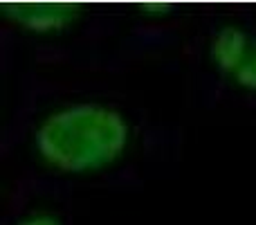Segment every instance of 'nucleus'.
<instances>
[{"mask_svg": "<svg viewBox=\"0 0 256 225\" xmlns=\"http://www.w3.org/2000/svg\"><path fill=\"white\" fill-rule=\"evenodd\" d=\"M132 140L130 119L104 102H66L32 128V151L54 173H92L112 167Z\"/></svg>", "mask_w": 256, "mask_h": 225, "instance_id": "nucleus-1", "label": "nucleus"}, {"mask_svg": "<svg viewBox=\"0 0 256 225\" xmlns=\"http://www.w3.org/2000/svg\"><path fill=\"white\" fill-rule=\"evenodd\" d=\"M207 61L216 70L218 81L256 95V25L227 23L214 27L207 43Z\"/></svg>", "mask_w": 256, "mask_h": 225, "instance_id": "nucleus-2", "label": "nucleus"}, {"mask_svg": "<svg viewBox=\"0 0 256 225\" xmlns=\"http://www.w3.org/2000/svg\"><path fill=\"white\" fill-rule=\"evenodd\" d=\"M9 225H63L61 218L54 216L48 209H38V212H27L22 216H18L14 223Z\"/></svg>", "mask_w": 256, "mask_h": 225, "instance_id": "nucleus-3", "label": "nucleus"}]
</instances>
